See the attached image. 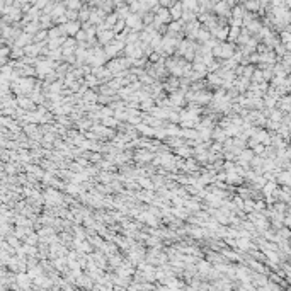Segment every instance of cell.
Listing matches in <instances>:
<instances>
[{
  "label": "cell",
  "mask_w": 291,
  "mask_h": 291,
  "mask_svg": "<svg viewBox=\"0 0 291 291\" xmlns=\"http://www.w3.org/2000/svg\"><path fill=\"white\" fill-rule=\"evenodd\" d=\"M21 106H24V107H31L32 104H31V101H29V99H21Z\"/></svg>",
  "instance_id": "cell-3"
},
{
  "label": "cell",
  "mask_w": 291,
  "mask_h": 291,
  "mask_svg": "<svg viewBox=\"0 0 291 291\" xmlns=\"http://www.w3.org/2000/svg\"><path fill=\"white\" fill-rule=\"evenodd\" d=\"M27 278H29V276H24V274L17 278V281L21 283V286H22V288H27V286H29V279H27Z\"/></svg>",
  "instance_id": "cell-2"
},
{
  "label": "cell",
  "mask_w": 291,
  "mask_h": 291,
  "mask_svg": "<svg viewBox=\"0 0 291 291\" xmlns=\"http://www.w3.org/2000/svg\"><path fill=\"white\" fill-rule=\"evenodd\" d=\"M46 199H48V201H49V203H60V194H58V192H53V191H49V192H48V197H46Z\"/></svg>",
  "instance_id": "cell-1"
}]
</instances>
